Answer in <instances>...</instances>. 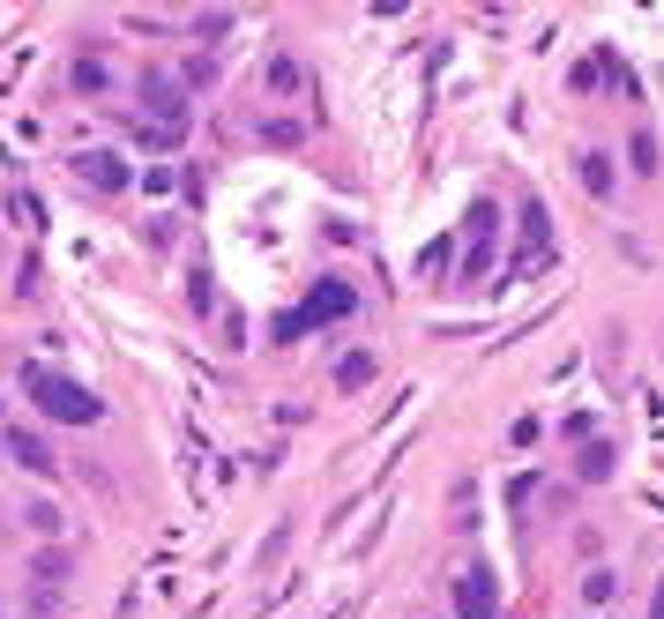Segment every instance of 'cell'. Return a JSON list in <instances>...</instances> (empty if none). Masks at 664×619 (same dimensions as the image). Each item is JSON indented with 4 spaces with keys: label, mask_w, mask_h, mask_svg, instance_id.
<instances>
[{
    "label": "cell",
    "mask_w": 664,
    "mask_h": 619,
    "mask_svg": "<svg viewBox=\"0 0 664 619\" xmlns=\"http://www.w3.org/2000/svg\"><path fill=\"white\" fill-rule=\"evenodd\" d=\"M23 396H31L53 425H97V418H105V404H97V388H90V381L45 366V359H38V366L23 359Z\"/></svg>",
    "instance_id": "1"
},
{
    "label": "cell",
    "mask_w": 664,
    "mask_h": 619,
    "mask_svg": "<svg viewBox=\"0 0 664 619\" xmlns=\"http://www.w3.org/2000/svg\"><path fill=\"white\" fill-rule=\"evenodd\" d=\"M142 142H158V150H172L187 127H195V105H187V83H172V75H142Z\"/></svg>",
    "instance_id": "2"
},
{
    "label": "cell",
    "mask_w": 664,
    "mask_h": 619,
    "mask_svg": "<svg viewBox=\"0 0 664 619\" xmlns=\"http://www.w3.org/2000/svg\"><path fill=\"white\" fill-rule=\"evenodd\" d=\"M463 232H470V247H463V261H456V269L470 277V284H478V277L493 269V240H500V202H493V195H478V202H470Z\"/></svg>",
    "instance_id": "3"
},
{
    "label": "cell",
    "mask_w": 664,
    "mask_h": 619,
    "mask_svg": "<svg viewBox=\"0 0 664 619\" xmlns=\"http://www.w3.org/2000/svg\"><path fill=\"white\" fill-rule=\"evenodd\" d=\"M500 612V575L493 560H470L456 575V619H493Z\"/></svg>",
    "instance_id": "4"
},
{
    "label": "cell",
    "mask_w": 664,
    "mask_h": 619,
    "mask_svg": "<svg viewBox=\"0 0 664 619\" xmlns=\"http://www.w3.org/2000/svg\"><path fill=\"white\" fill-rule=\"evenodd\" d=\"M545 261H552V217H545V202L531 195V202H523V254L508 261V284L531 277V269H545Z\"/></svg>",
    "instance_id": "5"
},
{
    "label": "cell",
    "mask_w": 664,
    "mask_h": 619,
    "mask_svg": "<svg viewBox=\"0 0 664 619\" xmlns=\"http://www.w3.org/2000/svg\"><path fill=\"white\" fill-rule=\"evenodd\" d=\"M351 314H359V291L343 284V277H322V284L306 291V306H299L306 329H329V322H351Z\"/></svg>",
    "instance_id": "6"
},
{
    "label": "cell",
    "mask_w": 664,
    "mask_h": 619,
    "mask_svg": "<svg viewBox=\"0 0 664 619\" xmlns=\"http://www.w3.org/2000/svg\"><path fill=\"white\" fill-rule=\"evenodd\" d=\"M0 448H8V463H15V470H31V478H53V470H60L53 441H45V433H31V425H0Z\"/></svg>",
    "instance_id": "7"
},
{
    "label": "cell",
    "mask_w": 664,
    "mask_h": 619,
    "mask_svg": "<svg viewBox=\"0 0 664 619\" xmlns=\"http://www.w3.org/2000/svg\"><path fill=\"white\" fill-rule=\"evenodd\" d=\"M68 165H75V179H83V187H97V195H120V187H135V172H127L120 150H75Z\"/></svg>",
    "instance_id": "8"
},
{
    "label": "cell",
    "mask_w": 664,
    "mask_h": 619,
    "mask_svg": "<svg viewBox=\"0 0 664 619\" xmlns=\"http://www.w3.org/2000/svg\"><path fill=\"white\" fill-rule=\"evenodd\" d=\"M575 165H582V187H590L597 202H613V195H620V165H613V150H582Z\"/></svg>",
    "instance_id": "9"
},
{
    "label": "cell",
    "mask_w": 664,
    "mask_h": 619,
    "mask_svg": "<svg viewBox=\"0 0 664 619\" xmlns=\"http://www.w3.org/2000/svg\"><path fill=\"white\" fill-rule=\"evenodd\" d=\"M374 373H381L374 351H343V359H336V388H343V396H359V388H366Z\"/></svg>",
    "instance_id": "10"
},
{
    "label": "cell",
    "mask_w": 664,
    "mask_h": 619,
    "mask_svg": "<svg viewBox=\"0 0 664 619\" xmlns=\"http://www.w3.org/2000/svg\"><path fill=\"white\" fill-rule=\"evenodd\" d=\"M613 463H620L613 441H582V455H575V470L590 478V486H605V478H613Z\"/></svg>",
    "instance_id": "11"
},
{
    "label": "cell",
    "mask_w": 664,
    "mask_h": 619,
    "mask_svg": "<svg viewBox=\"0 0 664 619\" xmlns=\"http://www.w3.org/2000/svg\"><path fill=\"white\" fill-rule=\"evenodd\" d=\"M75 90H83V97H97V90H113V68H105L97 52H83V60H75Z\"/></svg>",
    "instance_id": "12"
},
{
    "label": "cell",
    "mask_w": 664,
    "mask_h": 619,
    "mask_svg": "<svg viewBox=\"0 0 664 619\" xmlns=\"http://www.w3.org/2000/svg\"><path fill=\"white\" fill-rule=\"evenodd\" d=\"M582 597H590V605L605 612V605L620 597V575H613V568H590V575H582Z\"/></svg>",
    "instance_id": "13"
},
{
    "label": "cell",
    "mask_w": 664,
    "mask_h": 619,
    "mask_svg": "<svg viewBox=\"0 0 664 619\" xmlns=\"http://www.w3.org/2000/svg\"><path fill=\"white\" fill-rule=\"evenodd\" d=\"M23 523H31L38 537H60V530H68V515H60L53 500H38V507H23Z\"/></svg>",
    "instance_id": "14"
},
{
    "label": "cell",
    "mask_w": 664,
    "mask_h": 619,
    "mask_svg": "<svg viewBox=\"0 0 664 619\" xmlns=\"http://www.w3.org/2000/svg\"><path fill=\"white\" fill-rule=\"evenodd\" d=\"M187 299H195V314H217V277L195 269V277H187Z\"/></svg>",
    "instance_id": "15"
},
{
    "label": "cell",
    "mask_w": 664,
    "mask_h": 619,
    "mask_svg": "<svg viewBox=\"0 0 664 619\" xmlns=\"http://www.w3.org/2000/svg\"><path fill=\"white\" fill-rule=\"evenodd\" d=\"M202 83H217V60H202V52H195V60H187V90H202Z\"/></svg>",
    "instance_id": "16"
},
{
    "label": "cell",
    "mask_w": 664,
    "mask_h": 619,
    "mask_svg": "<svg viewBox=\"0 0 664 619\" xmlns=\"http://www.w3.org/2000/svg\"><path fill=\"white\" fill-rule=\"evenodd\" d=\"M650 619H664V582H657V597H650Z\"/></svg>",
    "instance_id": "17"
}]
</instances>
